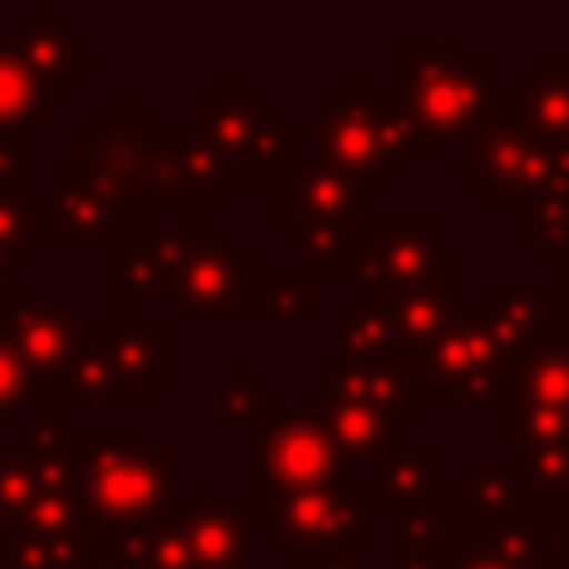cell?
<instances>
[{
  "instance_id": "1",
  "label": "cell",
  "mask_w": 569,
  "mask_h": 569,
  "mask_svg": "<svg viewBox=\"0 0 569 569\" xmlns=\"http://www.w3.org/2000/svg\"><path fill=\"white\" fill-rule=\"evenodd\" d=\"M71 449L84 476V507L98 529V542L142 533L156 525H169L178 516L173 502V445H147L138 449L133 427L102 422V427H71Z\"/></svg>"
},
{
  "instance_id": "2",
  "label": "cell",
  "mask_w": 569,
  "mask_h": 569,
  "mask_svg": "<svg viewBox=\"0 0 569 569\" xmlns=\"http://www.w3.org/2000/svg\"><path fill=\"white\" fill-rule=\"evenodd\" d=\"M396 58H400L396 102L436 142H467L493 124L498 116L493 62L462 58L453 40H400Z\"/></svg>"
},
{
  "instance_id": "3",
  "label": "cell",
  "mask_w": 569,
  "mask_h": 569,
  "mask_svg": "<svg viewBox=\"0 0 569 569\" xmlns=\"http://www.w3.org/2000/svg\"><path fill=\"white\" fill-rule=\"evenodd\" d=\"M253 511L258 525H267L302 569H320L338 551H360L378 542V498L360 476H342L302 493L253 498Z\"/></svg>"
},
{
  "instance_id": "4",
  "label": "cell",
  "mask_w": 569,
  "mask_h": 569,
  "mask_svg": "<svg viewBox=\"0 0 569 569\" xmlns=\"http://www.w3.org/2000/svg\"><path fill=\"white\" fill-rule=\"evenodd\" d=\"M191 129L236 182H280L298 164V124L258 98L249 80H222L213 98L196 102Z\"/></svg>"
},
{
  "instance_id": "5",
  "label": "cell",
  "mask_w": 569,
  "mask_h": 569,
  "mask_svg": "<svg viewBox=\"0 0 569 569\" xmlns=\"http://www.w3.org/2000/svg\"><path fill=\"white\" fill-rule=\"evenodd\" d=\"M422 387L436 391V405H489L498 409V431L511 422L520 405V373L516 365L498 360L489 325L476 302H462L449 325L418 351Z\"/></svg>"
},
{
  "instance_id": "6",
  "label": "cell",
  "mask_w": 569,
  "mask_h": 569,
  "mask_svg": "<svg viewBox=\"0 0 569 569\" xmlns=\"http://www.w3.org/2000/svg\"><path fill=\"white\" fill-rule=\"evenodd\" d=\"M551 156L556 138L533 133L516 120L511 102H498V116L485 133L458 142L453 169L462 182L476 187L485 204H516L525 209L538 196H551Z\"/></svg>"
},
{
  "instance_id": "7",
  "label": "cell",
  "mask_w": 569,
  "mask_h": 569,
  "mask_svg": "<svg viewBox=\"0 0 569 569\" xmlns=\"http://www.w3.org/2000/svg\"><path fill=\"white\" fill-rule=\"evenodd\" d=\"M156 107L142 102H93L84 120L71 124V164L111 204L138 213V178L156 142Z\"/></svg>"
},
{
  "instance_id": "8",
  "label": "cell",
  "mask_w": 569,
  "mask_h": 569,
  "mask_svg": "<svg viewBox=\"0 0 569 569\" xmlns=\"http://www.w3.org/2000/svg\"><path fill=\"white\" fill-rule=\"evenodd\" d=\"M218 240L213 222H133L129 240L111 244V267H116V284H111V325H133V316L142 307H173V284L182 262L200 249Z\"/></svg>"
},
{
  "instance_id": "9",
  "label": "cell",
  "mask_w": 569,
  "mask_h": 569,
  "mask_svg": "<svg viewBox=\"0 0 569 569\" xmlns=\"http://www.w3.org/2000/svg\"><path fill=\"white\" fill-rule=\"evenodd\" d=\"M356 476L316 409H276L253 440V498H280Z\"/></svg>"
},
{
  "instance_id": "10",
  "label": "cell",
  "mask_w": 569,
  "mask_h": 569,
  "mask_svg": "<svg viewBox=\"0 0 569 569\" xmlns=\"http://www.w3.org/2000/svg\"><path fill=\"white\" fill-rule=\"evenodd\" d=\"M458 280V244L440 236L436 222H382L365 240L356 271V302H387L431 284Z\"/></svg>"
},
{
  "instance_id": "11",
  "label": "cell",
  "mask_w": 569,
  "mask_h": 569,
  "mask_svg": "<svg viewBox=\"0 0 569 569\" xmlns=\"http://www.w3.org/2000/svg\"><path fill=\"white\" fill-rule=\"evenodd\" d=\"M373 80H338L329 98L316 102V160H329L365 182H396L400 160L387 147Z\"/></svg>"
},
{
  "instance_id": "12",
  "label": "cell",
  "mask_w": 569,
  "mask_h": 569,
  "mask_svg": "<svg viewBox=\"0 0 569 569\" xmlns=\"http://www.w3.org/2000/svg\"><path fill=\"white\" fill-rule=\"evenodd\" d=\"M231 196V169L196 138L191 120H160L138 178V204H227Z\"/></svg>"
},
{
  "instance_id": "13",
  "label": "cell",
  "mask_w": 569,
  "mask_h": 569,
  "mask_svg": "<svg viewBox=\"0 0 569 569\" xmlns=\"http://www.w3.org/2000/svg\"><path fill=\"white\" fill-rule=\"evenodd\" d=\"M418 391H422V369L418 351L396 342L378 360H325L316 365V405H360L378 418H387L396 431L413 427L418 418Z\"/></svg>"
},
{
  "instance_id": "14",
  "label": "cell",
  "mask_w": 569,
  "mask_h": 569,
  "mask_svg": "<svg viewBox=\"0 0 569 569\" xmlns=\"http://www.w3.org/2000/svg\"><path fill=\"white\" fill-rule=\"evenodd\" d=\"M276 222H351L369 227L378 222V187L329 164V160H298L280 182H276Z\"/></svg>"
},
{
  "instance_id": "15",
  "label": "cell",
  "mask_w": 569,
  "mask_h": 569,
  "mask_svg": "<svg viewBox=\"0 0 569 569\" xmlns=\"http://www.w3.org/2000/svg\"><path fill=\"white\" fill-rule=\"evenodd\" d=\"M253 267H258V253H253L249 240H240V244H222V240L200 244L182 262V271H178L173 316L178 320H218V325H231L236 311L253 293Z\"/></svg>"
},
{
  "instance_id": "16",
  "label": "cell",
  "mask_w": 569,
  "mask_h": 569,
  "mask_svg": "<svg viewBox=\"0 0 569 569\" xmlns=\"http://www.w3.org/2000/svg\"><path fill=\"white\" fill-rule=\"evenodd\" d=\"M9 49L36 71L53 102H71L76 89L93 80V44L49 4H31L22 18H13Z\"/></svg>"
},
{
  "instance_id": "17",
  "label": "cell",
  "mask_w": 569,
  "mask_h": 569,
  "mask_svg": "<svg viewBox=\"0 0 569 569\" xmlns=\"http://www.w3.org/2000/svg\"><path fill=\"white\" fill-rule=\"evenodd\" d=\"M0 333L18 347L40 387H53L76 347L84 342L89 325L76 320L62 302H40L31 284H13V293L0 298Z\"/></svg>"
},
{
  "instance_id": "18",
  "label": "cell",
  "mask_w": 569,
  "mask_h": 569,
  "mask_svg": "<svg viewBox=\"0 0 569 569\" xmlns=\"http://www.w3.org/2000/svg\"><path fill=\"white\" fill-rule=\"evenodd\" d=\"M138 213L111 204L102 191H93L71 160H58L49 169V200L36 204V244H71V240H98L116 244L124 227H133Z\"/></svg>"
},
{
  "instance_id": "19",
  "label": "cell",
  "mask_w": 569,
  "mask_h": 569,
  "mask_svg": "<svg viewBox=\"0 0 569 569\" xmlns=\"http://www.w3.org/2000/svg\"><path fill=\"white\" fill-rule=\"evenodd\" d=\"M556 302H560L556 284L542 280H485L476 289V307L489 325L498 360L520 365L542 338H551L560 329Z\"/></svg>"
},
{
  "instance_id": "20",
  "label": "cell",
  "mask_w": 569,
  "mask_h": 569,
  "mask_svg": "<svg viewBox=\"0 0 569 569\" xmlns=\"http://www.w3.org/2000/svg\"><path fill=\"white\" fill-rule=\"evenodd\" d=\"M178 520L187 525L204 569H240V565H249L258 529H262L253 502H218L213 485H196L191 498L178 507Z\"/></svg>"
},
{
  "instance_id": "21",
  "label": "cell",
  "mask_w": 569,
  "mask_h": 569,
  "mask_svg": "<svg viewBox=\"0 0 569 569\" xmlns=\"http://www.w3.org/2000/svg\"><path fill=\"white\" fill-rule=\"evenodd\" d=\"M49 391H53L49 400H58L67 409H80V405H151L156 400V391H142L120 373L102 325H89L84 342L76 347V356L67 360V369L58 373V382Z\"/></svg>"
},
{
  "instance_id": "22",
  "label": "cell",
  "mask_w": 569,
  "mask_h": 569,
  "mask_svg": "<svg viewBox=\"0 0 569 569\" xmlns=\"http://www.w3.org/2000/svg\"><path fill=\"white\" fill-rule=\"evenodd\" d=\"M458 489V525H467L471 533L480 529H502L511 520H529L538 516V498L529 493V485L520 480L516 467H480V462H462L453 476Z\"/></svg>"
},
{
  "instance_id": "23",
  "label": "cell",
  "mask_w": 569,
  "mask_h": 569,
  "mask_svg": "<svg viewBox=\"0 0 569 569\" xmlns=\"http://www.w3.org/2000/svg\"><path fill=\"white\" fill-rule=\"evenodd\" d=\"M373 498L378 507L405 511H436V445H391L373 462Z\"/></svg>"
},
{
  "instance_id": "24",
  "label": "cell",
  "mask_w": 569,
  "mask_h": 569,
  "mask_svg": "<svg viewBox=\"0 0 569 569\" xmlns=\"http://www.w3.org/2000/svg\"><path fill=\"white\" fill-rule=\"evenodd\" d=\"M107 329V347L120 365V373L142 387V391H160L173 382V325H102Z\"/></svg>"
},
{
  "instance_id": "25",
  "label": "cell",
  "mask_w": 569,
  "mask_h": 569,
  "mask_svg": "<svg viewBox=\"0 0 569 569\" xmlns=\"http://www.w3.org/2000/svg\"><path fill=\"white\" fill-rule=\"evenodd\" d=\"M98 551V529L62 533H9L0 529V569H89Z\"/></svg>"
},
{
  "instance_id": "26",
  "label": "cell",
  "mask_w": 569,
  "mask_h": 569,
  "mask_svg": "<svg viewBox=\"0 0 569 569\" xmlns=\"http://www.w3.org/2000/svg\"><path fill=\"white\" fill-rule=\"evenodd\" d=\"M511 111L520 124H529L542 138H569V62L547 58L529 80L516 84Z\"/></svg>"
},
{
  "instance_id": "27",
  "label": "cell",
  "mask_w": 569,
  "mask_h": 569,
  "mask_svg": "<svg viewBox=\"0 0 569 569\" xmlns=\"http://www.w3.org/2000/svg\"><path fill=\"white\" fill-rule=\"evenodd\" d=\"M369 307H373V302H369ZM378 307H382V316L391 320L396 338H400L405 347L422 351V347L449 325V316L462 307V298H458V280H449V284H431V289H418V293L387 298V302H378Z\"/></svg>"
},
{
  "instance_id": "28",
  "label": "cell",
  "mask_w": 569,
  "mask_h": 569,
  "mask_svg": "<svg viewBox=\"0 0 569 569\" xmlns=\"http://www.w3.org/2000/svg\"><path fill=\"white\" fill-rule=\"evenodd\" d=\"M365 258V240L351 222H302L298 227V262L311 267L329 284L356 280Z\"/></svg>"
},
{
  "instance_id": "29",
  "label": "cell",
  "mask_w": 569,
  "mask_h": 569,
  "mask_svg": "<svg viewBox=\"0 0 569 569\" xmlns=\"http://www.w3.org/2000/svg\"><path fill=\"white\" fill-rule=\"evenodd\" d=\"M516 373H520V400L569 413V325H560L551 338H542L516 365Z\"/></svg>"
},
{
  "instance_id": "30",
  "label": "cell",
  "mask_w": 569,
  "mask_h": 569,
  "mask_svg": "<svg viewBox=\"0 0 569 569\" xmlns=\"http://www.w3.org/2000/svg\"><path fill=\"white\" fill-rule=\"evenodd\" d=\"M249 307L258 325H311L320 311V289L298 276L293 262H276L267 284H253Z\"/></svg>"
},
{
  "instance_id": "31",
  "label": "cell",
  "mask_w": 569,
  "mask_h": 569,
  "mask_svg": "<svg viewBox=\"0 0 569 569\" xmlns=\"http://www.w3.org/2000/svg\"><path fill=\"white\" fill-rule=\"evenodd\" d=\"M53 107L58 102L49 98V89L4 40L0 44V129H36L53 120Z\"/></svg>"
},
{
  "instance_id": "32",
  "label": "cell",
  "mask_w": 569,
  "mask_h": 569,
  "mask_svg": "<svg viewBox=\"0 0 569 569\" xmlns=\"http://www.w3.org/2000/svg\"><path fill=\"white\" fill-rule=\"evenodd\" d=\"M400 338H396L391 320L382 316V307H369V302H338L333 307V356L329 360H342V365L378 360Z\"/></svg>"
},
{
  "instance_id": "33",
  "label": "cell",
  "mask_w": 569,
  "mask_h": 569,
  "mask_svg": "<svg viewBox=\"0 0 569 569\" xmlns=\"http://www.w3.org/2000/svg\"><path fill=\"white\" fill-rule=\"evenodd\" d=\"M107 547H116L129 569H204L200 556H196V542H191V533H187V525L178 516L169 525L111 538Z\"/></svg>"
},
{
  "instance_id": "34",
  "label": "cell",
  "mask_w": 569,
  "mask_h": 569,
  "mask_svg": "<svg viewBox=\"0 0 569 569\" xmlns=\"http://www.w3.org/2000/svg\"><path fill=\"white\" fill-rule=\"evenodd\" d=\"M516 236L525 244H533L538 262L560 267L569 258V191H551V196L529 200L516 213Z\"/></svg>"
},
{
  "instance_id": "35",
  "label": "cell",
  "mask_w": 569,
  "mask_h": 569,
  "mask_svg": "<svg viewBox=\"0 0 569 569\" xmlns=\"http://www.w3.org/2000/svg\"><path fill=\"white\" fill-rule=\"evenodd\" d=\"M213 413H218L227 427H267L271 413H276V387H271L249 360H240V365L231 369V378L218 387Z\"/></svg>"
},
{
  "instance_id": "36",
  "label": "cell",
  "mask_w": 569,
  "mask_h": 569,
  "mask_svg": "<svg viewBox=\"0 0 569 569\" xmlns=\"http://www.w3.org/2000/svg\"><path fill=\"white\" fill-rule=\"evenodd\" d=\"M516 471L529 485L538 502H565L569 498V440L551 445H520L516 449Z\"/></svg>"
},
{
  "instance_id": "37",
  "label": "cell",
  "mask_w": 569,
  "mask_h": 569,
  "mask_svg": "<svg viewBox=\"0 0 569 569\" xmlns=\"http://www.w3.org/2000/svg\"><path fill=\"white\" fill-rule=\"evenodd\" d=\"M36 258V200L0 196V280Z\"/></svg>"
},
{
  "instance_id": "38",
  "label": "cell",
  "mask_w": 569,
  "mask_h": 569,
  "mask_svg": "<svg viewBox=\"0 0 569 569\" xmlns=\"http://www.w3.org/2000/svg\"><path fill=\"white\" fill-rule=\"evenodd\" d=\"M31 182H36L31 129H0V196L31 200Z\"/></svg>"
},
{
  "instance_id": "39",
  "label": "cell",
  "mask_w": 569,
  "mask_h": 569,
  "mask_svg": "<svg viewBox=\"0 0 569 569\" xmlns=\"http://www.w3.org/2000/svg\"><path fill=\"white\" fill-rule=\"evenodd\" d=\"M40 391V378L31 373V365L18 356V347L0 333V422L18 418L22 405H31Z\"/></svg>"
},
{
  "instance_id": "40",
  "label": "cell",
  "mask_w": 569,
  "mask_h": 569,
  "mask_svg": "<svg viewBox=\"0 0 569 569\" xmlns=\"http://www.w3.org/2000/svg\"><path fill=\"white\" fill-rule=\"evenodd\" d=\"M449 538V525H440L436 511H405L396 516V551H427Z\"/></svg>"
},
{
  "instance_id": "41",
  "label": "cell",
  "mask_w": 569,
  "mask_h": 569,
  "mask_svg": "<svg viewBox=\"0 0 569 569\" xmlns=\"http://www.w3.org/2000/svg\"><path fill=\"white\" fill-rule=\"evenodd\" d=\"M458 533L462 529H449V538L427 551H396V569H449V560L458 551Z\"/></svg>"
},
{
  "instance_id": "42",
  "label": "cell",
  "mask_w": 569,
  "mask_h": 569,
  "mask_svg": "<svg viewBox=\"0 0 569 569\" xmlns=\"http://www.w3.org/2000/svg\"><path fill=\"white\" fill-rule=\"evenodd\" d=\"M449 569H516V565H511L507 556H498L489 542H480V538L471 533V542H467V547L458 542V551H453Z\"/></svg>"
},
{
  "instance_id": "43",
  "label": "cell",
  "mask_w": 569,
  "mask_h": 569,
  "mask_svg": "<svg viewBox=\"0 0 569 569\" xmlns=\"http://www.w3.org/2000/svg\"><path fill=\"white\" fill-rule=\"evenodd\" d=\"M525 569H569V556L560 551V542H547V547H542Z\"/></svg>"
},
{
  "instance_id": "44",
  "label": "cell",
  "mask_w": 569,
  "mask_h": 569,
  "mask_svg": "<svg viewBox=\"0 0 569 569\" xmlns=\"http://www.w3.org/2000/svg\"><path fill=\"white\" fill-rule=\"evenodd\" d=\"M556 542H560V551L569 556V498L560 502V516H556Z\"/></svg>"
},
{
  "instance_id": "45",
  "label": "cell",
  "mask_w": 569,
  "mask_h": 569,
  "mask_svg": "<svg viewBox=\"0 0 569 569\" xmlns=\"http://www.w3.org/2000/svg\"><path fill=\"white\" fill-rule=\"evenodd\" d=\"M320 569H369V565H365L356 551H338V556H333V560H325Z\"/></svg>"
},
{
  "instance_id": "46",
  "label": "cell",
  "mask_w": 569,
  "mask_h": 569,
  "mask_svg": "<svg viewBox=\"0 0 569 569\" xmlns=\"http://www.w3.org/2000/svg\"><path fill=\"white\" fill-rule=\"evenodd\" d=\"M560 276H565V280H569V258H565V262H560Z\"/></svg>"
},
{
  "instance_id": "47",
  "label": "cell",
  "mask_w": 569,
  "mask_h": 569,
  "mask_svg": "<svg viewBox=\"0 0 569 569\" xmlns=\"http://www.w3.org/2000/svg\"><path fill=\"white\" fill-rule=\"evenodd\" d=\"M240 569H271V565H253V560H249V565H240Z\"/></svg>"
}]
</instances>
